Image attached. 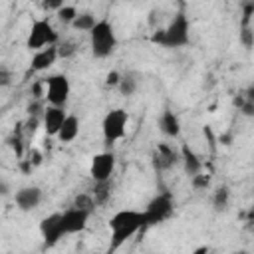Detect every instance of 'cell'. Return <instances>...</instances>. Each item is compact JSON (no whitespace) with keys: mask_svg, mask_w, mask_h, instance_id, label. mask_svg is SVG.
I'll use <instances>...</instances> for the list:
<instances>
[{"mask_svg":"<svg viewBox=\"0 0 254 254\" xmlns=\"http://www.w3.org/2000/svg\"><path fill=\"white\" fill-rule=\"evenodd\" d=\"M147 226L143 210H119L109 218L111 230V246L109 250H119L131 236H135L141 228Z\"/></svg>","mask_w":254,"mask_h":254,"instance_id":"1","label":"cell"},{"mask_svg":"<svg viewBox=\"0 0 254 254\" xmlns=\"http://www.w3.org/2000/svg\"><path fill=\"white\" fill-rule=\"evenodd\" d=\"M151 42L161 48H169V50L185 48L190 42V22L185 16V12H177L167 28L155 30L151 36Z\"/></svg>","mask_w":254,"mask_h":254,"instance_id":"2","label":"cell"},{"mask_svg":"<svg viewBox=\"0 0 254 254\" xmlns=\"http://www.w3.org/2000/svg\"><path fill=\"white\" fill-rule=\"evenodd\" d=\"M89 46H91V54L97 60L109 58L115 48H117V36H115V28L109 20H99L93 30L89 32Z\"/></svg>","mask_w":254,"mask_h":254,"instance_id":"3","label":"cell"},{"mask_svg":"<svg viewBox=\"0 0 254 254\" xmlns=\"http://www.w3.org/2000/svg\"><path fill=\"white\" fill-rule=\"evenodd\" d=\"M129 123V115L125 109L115 107L111 111L105 113L103 121H101V133H103V143L107 147H111L115 141L125 137V129Z\"/></svg>","mask_w":254,"mask_h":254,"instance_id":"4","label":"cell"},{"mask_svg":"<svg viewBox=\"0 0 254 254\" xmlns=\"http://www.w3.org/2000/svg\"><path fill=\"white\" fill-rule=\"evenodd\" d=\"M145 220H147V226H157L165 220H169L175 212V200H173V194L171 192H159L157 196H153L147 206H145Z\"/></svg>","mask_w":254,"mask_h":254,"instance_id":"5","label":"cell"},{"mask_svg":"<svg viewBox=\"0 0 254 254\" xmlns=\"http://www.w3.org/2000/svg\"><path fill=\"white\" fill-rule=\"evenodd\" d=\"M58 44V32L52 28V24L48 20H34L28 40H26V48L30 52H38L46 46H54Z\"/></svg>","mask_w":254,"mask_h":254,"instance_id":"6","label":"cell"},{"mask_svg":"<svg viewBox=\"0 0 254 254\" xmlns=\"http://www.w3.org/2000/svg\"><path fill=\"white\" fill-rule=\"evenodd\" d=\"M69 77L65 73H54L46 77V101L50 105H62L65 107L67 99H69Z\"/></svg>","mask_w":254,"mask_h":254,"instance_id":"7","label":"cell"},{"mask_svg":"<svg viewBox=\"0 0 254 254\" xmlns=\"http://www.w3.org/2000/svg\"><path fill=\"white\" fill-rule=\"evenodd\" d=\"M40 234H42L46 246H56L60 242V238L65 236L62 212H52V214L44 216L40 220Z\"/></svg>","mask_w":254,"mask_h":254,"instance_id":"8","label":"cell"},{"mask_svg":"<svg viewBox=\"0 0 254 254\" xmlns=\"http://www.w3.org/2000/svg\"><path fill=\"white\" fill-rule=\"evenodd\" d=\"M113 171H115V155L113 153L103 151V153H97L91 157L89 175L95 183L97 181H109L113 177Z\"/></svg>","mask_w":254,"mask_h":254,"instance_id":"9","label":"cell"},{"mask_svg":"<svg viewBox=\"0 0 254 254\" xmlns=\"http://www.w3.org/2000/svg\"><path fill=\"white\" fill-rule=\"evenodd\" d=\"M181 161V151L177 153L171 145L167 143H159L155 147V153L151 155V163H153V169L157 173H163V171H169L173 169L177 163Z\"/></svg>","mask_w":254,"mask_h":254,"instance_id":"10","label":"cell"},{"mask_svg":"<svg viewBox=\"0 0 254 254\" xmlns=\"http://www.w3.org/2000/svg\"><path fill=\"white\" fill-rule=\"evenodd\" d=\"M89 216H91V212L85 210V208H79V206H73V204L69 208H65L62 212L65 234H77V232H81L87 226Z\"/></svg>","mask_w":254,"mask_h":254,"instance_id":"11","label":"cell"},{"mask_svg":"<svg viewBox=\"0 0 254 254\" xmlns=\"http://www.w3.org/2000/svg\"><path fill=\"white\" fill-rule=\"evenodd\" d=\"M65 117H67V113H65V109H64L62 105H50V103H48V107H46V111H44V115H42V125H44L46 135L56 137V135L60 133V129H62V125H64V121H65Z\"/></svg>","mask_w":254,"mask_h":254,"instance_id":"12","label":"cell"},{"mask_svg":"<svg viewBox=\"0 0 254 254\" xmlns=\"http://www.w3.org/2000/svg\"><path fill=\"white\" fill-rule=\"evenodd\" d=\"M14 200H16V206L22 210V212H30L34 208H38V204L42 202V189L40 187H22L16 190L14 194Z\"/></svg>","mask_w":254,"mask_h":254,"instance_id":"13","label":"cell"},{"mask_svg":"<svg viewBox=\"0 0 254 254\" xmlns=\"http://www.w3.org/2000/svg\"><path fill=\"white\" fill-rule=\"evenodd\" d=\"M58 58H60V54H58V44H54V46H46V48L34 52L30 65H32L34 71H46V69H50V67L56 64Z\"/></svg>","mask_w":254,"mask_h":254,"instance_id":"14","label":"cell"},{"mask_svg":"<svg viewBox=\"0 0 254 254\" xmlns=\"http://www.w3.org/2000/svg\"><path fill=\"white\" fill-rule=\"evenodd\" d=\"M157 125H159V129H161V133L167 135V137H173V139H175V137L181 135V121H179L177 113L171 111V109H163V113L159 115Z\"/></svg>","mask_w":254,"mask_h":254,"instance_id":"15","label":"cell"},{"mask_svg":"<svg viewBox=\"0 0 254 254\" xmlns=\"http://www.w3.org/2000/svg\"><path fill=\"white\" fill-rule=\"evenodd\" d=\"M181 163H183V169L189 177H194L202 171V161L198 159V155L190 149L189 143H183L181 145Z\"/></svg>","mask_w":254,"mask_h":254,"instance_id":"16","label":"cell"},{"mask_svg":"<svg viewBox=\"0 0 254 254\" xmlns=\"http://www.w3.org/2000/svg\"><path fill=\"white\" fill-rule=\"evenodd\" d=\"M77 135H79V119H77V115L67 113V117H65L64 125H62V129H60V133H58L56 137H58L62 143H71Z\"/></svg>","mask_w":254,"mask_h":254,"instance_id":"17","label":"cell"},{"mask_svg":"<svg viewBox=\"0 0 254 254\" xmlns=\"http://www.w3.org/2000/svg\"><path fill=\"white\" fill-rule=\"evenodd\" d=\"M111 189H113L111 179H109V181H97V183H95L91 194H93V200H95L97 206L107 204V200L111 198Z\"/></svg>","mask_w":254,"mask_h":254,"instance_id":"18","label":"cell"},{"mask_svg":"<svg viewBox=\"0 0 254 254\" xmlns=\"http://www.w3.org/2000/svg\"><path fill=\"white\" fill-rule=\"evenodd\" d=\"M97 22H99V20L95 18L93 12H79V14L75 16V20L71 22V28H73V30H79V32H91Z\"/></svg>","mask_w":254,"mask_h":254,"instance_id":"19","label":"cell"},{"mask_svg":"<svg viewBox=\"0 0 254 254\" xmlns=\"http://www.w3.org/2000/svg\"><path fill=\"white\" fill-rule=\"evenodd\" d=\"M228 202H230V189L226 185L216 187V190L212 192V208L216 212H222L228 208Z\"/></svg>","mask_w":254,"mask_h":254,"instance_id":"20","label":"cell"},{"mask_svg":"<svg viewBox=\"0 0 254 254\" xmlns=\"http://www.w3.org/2000/svg\"><path fill=\"white\" fill-rule=\"evenodd\" d=\"M137 87H139V79H137L135 73H125V75H121V81H119V85H117L119 93L125 95V97H131V95L137 91Z\"/></svg>","mask_w":254,"mask_h":254,"instance_id":"21","label":"cell"},{"mask_svg":"<svg viewBox=\"0 0 254 254\" xmlns=\"http://www.w3.org/2000/svg\"><path fill=\"white\" fill-rule=\"evenodd\" d=\"M77 14H79V12H77V8H75V6H69V4L62 6V8L56 12L58 20H60L62 24H69V26H71V22L75 20V16H77Z\"/></svg>","mask_w":254,"mask_h":254,"instance_id":"22","label":"cell"},{"mask_svg":"<svg viewBox=\"0 0 254 254\" xmlns=\"http://www.w3.org/2000/svg\"><path fill=\"white\" fill-rule=\"evenodd\" d=\"M238 40H240V44H242L246 50H252V48H254V26H252V24L240 26Z\"/></svg>","mask_w":254,"mask_h":254,"instance_id":"23","label":"cell"},{"mask_svg":"<svg viewBox=\"0 0 254 254\" xmlns=\"http://www.w3.org/2000/svg\"><path fill=\"white\" fill-rule=\"evenodd\" d=\"M73 206H79V208H85L89 212H93V208L97 206L95 200H93V194H87V192H81L73 198Z\"/></svg>","mask_w":254,"mask_h":254,"instance_id":"24","label":"cell"},{"mask_svg":"<svg viewBox=\"0 0 254 254\" xmlns=\"http://www.w3.org/2000/svg\"><path fill=\"white\" fill-rule=\"evenodd\" d=\"M46 99H34L32 97V101L28 103V107H26V111H28V115H36V117H42L44 115V111H46Z\"/></svg>","mask_w":254,"mask_h":254,"instance_id":"25","label":"cell"},{"mask_svg":"<svg viewBox=\"0 0 254 254\" xmlns=\"http://www.w3.org/2000/svg\"><path fill=\"white\" fill-rule=\"evenodd\" d=\"M190 185H192V189H196V190H206V189L210 187V175H204V173L200 171L198 175L190 177Z\"/></svg>","mask_w":254,"mask_h":254,"instance_id":"26","label":"cell"},{"mask_svg":"<svg viewBox=\"0 0 254 254\" xmlns=\"http://www.w3.org/2000/svg\"><path fill=\"white\" fill-rule=\"evenodd\" d=\"M252 18H254V0H244L242 2V20H240V26L252 24Z\"/></svg>","mask_w":254,"mask_h":254,"instance_id":"27","label":"cell"},{"mask_svg":"<svg viewBox=\"0 0 254 254\" xmlns=\"http://www.w3.org/2000/svg\"><path fill=\"white\" fill-rule=\"evenodd\" d=\"M75 44L73 42H69V40H65V42H60L58 44V54H60V58L62 60H67V58H71L73 54H75Z\"/></svg>","mask_w":254,"mask_h":254,"instance_id":"28","label":"cell"},{"mask_svg":"<svg viewBox=\"0 0 254 254\" xmlns=\"http://www.w3.org/2000/svg\"><path fill=\"white\" fill-rule=\"evenodd\" d=\"M40 123H42V117H36V115H28V119H26V123H24V131H26L28 135H34V133L38 131Z\"/></svg>","mask_w":254,"mask_h":254,"instance_id":"29","label":"cell"},{"mask_svg":"<svg viewBox=\"0 0 254 254\" xmlns=\"http://www.w3.org/2000/svg\"><path fill=\"white\" fill-rule=\"evenodd\" d=\"M238 111L244 115V117H254V103L250 99H242V103L238 105Z\"/></svg>","mask_w":254,"mask_h":254,"instance_id":"30","label":"cell"},{"mask_svg":"<svg viewBox=\"0 0 254 254\" xmlns=\"http://www.w3.org/2000/svg\"><path fill=\"white\" fill-rule=\"evenodd\" d=\"M8 143L12 145V149L16 151V155H18V157H22V137H20V131H18V133H14V135L8 139Z\"/></svg>","mask_w":254,"mask_h":254,"instance_id":"31","label":"cell"},{"mask_svg":"<svg viewBox=\"0 0 254 254\" xmlns=\"http://www.w3.org/2000/svg\"><path fill=\"white\" fill-rule=\"evenodd\" d=\"M40 4H42V8H46V10H60L62 6H65L64 4V0H40Z\"/></svg>","mask_w":254,"mask_h":254,"instance_id":"32","label":"cell"},{"mask_svg":"<svg viewBox=\"0 0 254 254\" xmlns=\"http://www.w3.org/2000/svg\"><path fill=\"white\" fill-rule=\"evenodd\" d=\"M10 83H12V73L8 71L6 65H2V67H0V85H2V87H8Z\"/></svg>","mask_w":254,"mask_h":254,"instance_id":"33","label":"cell"},{"mask_svg":"<svg viewBox=\"0 0 254 254\" xmlns=\"http://www.w3.org/2000/svg\"><path fill=\"white\" fill-rule=\"evenodd\" d=\"M119 81H121V73H119V71H109V73L105 75V83H107L109 87H117Z\"/></svg>","mask_w":254,"mask_h":254,"instance_id":"34","label":"cell"},{"mask_svg":"<svg viewBox=\"0 0 254 254\" xmlns=\"http://www.w3.org/2000/svg\"><path fill=\"white\" fill-rule=\"evenodd\" d=\"M244 97H246V99H250V101L254 103V83L246 87V91H244Z\"/></svg>","mask_w":254,"mask_h":254,"instance_id":"35","label":"cell"},{"mask_svg":"<svg viewBox=\"0 0 254 254\" xmlns=\"http://www.w3.org/2000/svg\"><path fill=\"white\" fill-rule=\"evenodd\" d=\"M0 192H2V194H4V196H6V194H8V185H6V183H4V181H2V185H0Z\"/></svg>","mask_w":254,"mask_h":254,"instance_id":"36","label":"cell"}]
</instances>
